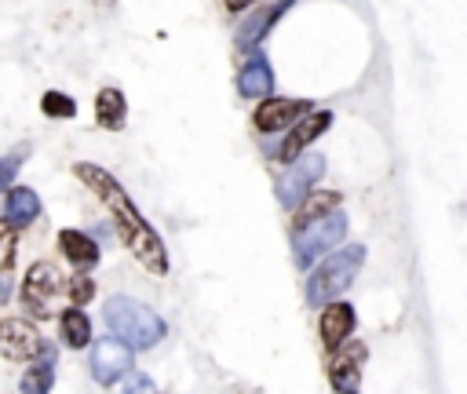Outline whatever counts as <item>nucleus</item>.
I'll return each instance as SVG.
<instances>
[{
	"label": "nucleus",
	"mask_w": 467,
	"mask_h": 394,
	"mask_svg": "<svg viewBox=\"0 0 467 394\" xmlns=\"http://www.w3.org/2000/svg\"><path fill=\"white\" fill-rule=\"evenodd\" d=\"M58 249H63V256L84 274L99 263V245L84 234V231H58Z\"/></svg>",
	"instance_id": "dca6fc26"
},
{
	"label": "nucleus",
	"mask_w": 467,
	"mask_h": 394,
	"mask_svg": "<svg viewBox=\"0 0 467 394\" xmlns=\"http://www.w3.org/2000/svg\"><path fill=\"white\" fill-rule=\"evenodd\" d=\"M256 4H260V0H226L230 12H245V8H256Z\"/></svg>",
	"instance_id": "a878e982"
},
{
	"label": "nucleus",
	"mask_w": 467,
	"mask_h": 394,
	"mask_svg": "<svg viewBox=\"0 0 467 394\" xmlns=\"http://www.w3.org/2000/svg\"><path fill=\"white\" fill-rule=\"evenodd\" d=\"M343 238H347V215L343 212H332L322 223H311L307 231H296V263L311 267L322 252L336 249Z\"/></svg>",
	"instance_id": "39448f33"
},
{
	"label": "nucleus",
	"mask_w": 467,
	"mask_h": 394,
	"mask_svg": "<svg viewBox=\"0 0 467 394\" xmlns=\"http://www.w3.org/2000/svg\"><path fill=\"white\" fill-rule=\"evenodd\" d=\"M74 176L110 208L113 227H117V234H121V241L132 249V256H136L150 274L164 277V274H168V252H164L157 231L139 215V208H136L132 197L125 194V187L117 183V179L106 172V168L88 164V161H77V164H74Z\"/></svg>",
	"instance_id": "f257e3e1"
},
{
	"label": "nucleus",
	"mask_w": 467,
	"mask_h": 394,
	"mask_svg": "<svg viewBox=\"0 0 467 394\" xmlns=\"http://www.w3.org/2000/svg\"><path fill=\"white\" fill-rule=\"evenodd\" d=\"M238 92H242V99H260V102L270 99V92H274V70H270L263 51L249 55L245 66L238 70Z\"/></svg>",
	"instance_id": "4468645a"
},
{
	"label": "nucleus",
	"mask_w": 467,
	"mask_h": 394,
	"mask_svg": "<svg viewBox=\"0 0 467 394\" xmlns=\"http://www.w3.org/2000/svg\"><path fill=\"white\" fill-rule=\"evenodd\" d=\"M58 336H63V344L74 347V351L88 347V340H92V321H88V314H84L81 307L63 311V314H58Z\"/></svg>",
	"instance_id": "6ab92c4d"
},
{
	"label": "nucleus",
	"mask_w": 467,
	"mask_h": 394,
	"mask_svg": "<svg viewBox=\"0 0 467 394\" xmlns=\"http://www.w3.org/2000/svg\"><path fill=\"white\" fill-rule=\"evenodd\" d=\"M66 293H70V303H74V307H84V303L95 296V281H92L88 274H74V277L66 281Z\"/></svg>",
	"instance_id": "5701e85b"
},
{
	"label": "nucleus",
	"mask_w": 467,
	"mask_h": 394,
	"mask_svg": "<svg viewBox=\"0 0 467 394\" xmlns=\"http://www.w3.org/2000/svg\"><path fill=\"white\" fill-rule=\"evenodd\" d=\"M314 109H311V99H263L260 106H256V128L263 132V136H270V132H281V128H296L304 118H311Z\"/></svg>",
	"instance_id": "423d86ee"
},
{
	"label": "nucleus",
	"mask_w": 467,
	"mask_h": 394,
	"mask_svg": "<svg viewBox=\"0 0 467 394\" xmlns=\"http://www.w3.org/2000/svg\"><path fill=\"white\" fill-rule=\"evenodd\" d=\"M322 344H325V351H339L347 340H350V332H355V307L350 303H329L325 311H322Z\"/></svg>",
	"instance_id": "ddd939ff"
},
{
	"label": "nucleus",
	"mask_w": 467,
	"mask_h": 394,
	"mask_svg": "<svg viewBox=\"0 0 467 394\" xmlns=\"http://www.w3.org/2000/svg\"><path fill=\"white\" fill-rule=\"evenodd\" d=\"M102 314H106V325L113 332V340H121L125 347L146 351V347H154L161 336H164V321L146 303H139V300L113 296Z\"/></svg>",
	"instance_id": "f03ea898"
},
{
	"label": "nucleus",
	"mask_w": 467,
	"mask_h": 394,
	"mask_svg": "<svg viewBox=\"0 0 467 394\" xmlns=\"http://www.w3.org/2000/svg\"><path fill=\"white\" fill-rule=\"evenodd\" d=\"M329 125H332V114H329V109H314L311 118H304L296 128H292V132L285 136V143H281V150H278V161L296 164V161L307 153V146H311L318 136L329 132Z\"/></svg>",
	"instance_id": "9d476101"
},
{
	"label": "nucleus",
	"mask_w": 467,
	"mask_h": 394,
	"mask_svg": "<svg viewBox=\"0 0 467 394\" xmlns=\"http://www.w3.org/2000/svg\"><path fill=\"white\" fill-rule=\"evenodd\" d=\"M40 109H44L48 118H63V121L77 118V102H74L66 92H44V99H40Z\"/></svg>",
	"instance_id": "412c9836"
},
{
	"label": "nucleus",
	"mask_w": 467,
	"mask_h": 394,
	"mask_svg": "<svg viewBox=\"0 0 467 394\" xmlns=\"http://www.w3.org/2000/svg\"><path fill=\"white\" fill-rule=\"evenodd\" d=\"M15 267V227L8 219H0V274Z\"/></svg>",
	"instance_id": "4be33fe9"
},
{
	"label": "nucleus",
	"mask_w": 467,
	"mask_h": 394,
	"mask_svg": "<svg viewBox=\"0 0 467 394\" xmlns=\"http://www.w3.org/2000/svg\"><path fill=\"white\" fill-rule=\"evenodd\" d=\"M366 263V245H347L336 249L311 277H307V303L322 307V303H336V296L355 281V274Z\"/></svg>",
	"instance_id": "7ed1b4c3"
},
{
	"label": "nucleus",
	"mask_w": 467,
	"mask_h": 394,
	"mask_svg": "<svg viewBox=\"0 0 467 394\" xmlns=\"http://www.w3.org/2000/svg\"><path fill=\"white\" fill-rule=\"evenodd\" d=\"M58 270L51 263H33L30 274H26V285H22V303L33 318H51V296L58 293Z\"/></svg>",
	"instance_id": "0eeeda50"
},
{
	"label": "nucleus",
	"mask_w": 467,
	"mask_h": 394,
	"mask_svg": "<svg viewBox=\"0 0 467 394\" xmlns=\"http://www.w3.org/2000/svg\"><path fill=\"white\" fill-rule=\"evenodd\" d=\"M132 369V347H125L121 340H99L95 344V351H92V376L102 383V387H110V383H117L125 372Z\"/></svg>",
	"instance_id": "1a4fd4ad"
},
{
	"label": "nucleus",
	"mask_w": 467,
	"mask_h": 394,
	"mask_svg": "<svg viewBox=\"0 0 467 394\" xmlns=\"http://www.w3.org/2000/svg\"><path fill=\"white\" fill-rule=\"evenodd\" d=\"M40 215V197L30 190V187H12L4 194V219L12 223V227H30V223Z\"/></svg>",
	"instance_id": "2eb2a0df"
},
{
	"label": "nucleus",
	"mask_w": 467,
	"mask_h": 394,
	"mask_svg": "<svg viewBox=\"0 0 467 394\" xmlns=\"http://www.w3.org/2000/svg\"><path fill=\"white\" fill-rule=\"evenodd\" d=\"M125 394H154V383L146 376H132L128 387H125Z\"/></svg>",
	"instance_id": "393cba45"
},
{
	"label": "nucleus",
	"mask_w": 467,
	"mask_h": 394,
	"mask_svg": "<svg viewBox=\"0 0 467 394\" xmlns=\"http://www.w3.org/2000/svg\"><path fill=\"white\" fill-rule=\"evenodd\" d=\"M362 362H366V344H358V340H350L347 347L336 351V358L329 365V380H332L336 394H358Z\"/></svg>",
	"instance_id": "9b49d317"
},
{
	"label": "nucleus",
	"mask_w": 467,
	"mask_h": 394,
	"mask_svg": "<svg viewBox=\"0 0 467 394\" xmlns=\"http://www.w3.org/2000/svg\"><path fill=\"white\" fill-rule=\"evenodd\" d=\"M125 118H128V99H125V92H121V88H102L99 99H95V121H99V128L117 132V128L125 125Z\"/></svg>",
	"instance_id": "f3484780"
},
{
	"label": "nucleus",
	"mask_w": 467,
	"mask_h": 394,
	"mask_svg": "<svg viewBox=\"0 0 467 394\" xmlns=\"http://www.w3.org/2000/svg\"><path fill=\"white\" fill-rule=\"evenodd\" d=\"M285 12H292V0H278V4H267V8H256L242 26H238V37H234V44H238L242 51H252L256 55V44L270 33V26L285 15Z\"/></svg>",
	"instance_id": "f8f14e48"
},
{
	"label": "nucleus",
	"mask_w": 467,
	"mask_h": 394,
	"mask_svg": "<svg viewBox=\"0 0 467 394\" xmlns=\"http://www.w3.org/2000/svg\"><path fill=\"white\" fill-rule=\"evenodd\" d=\"M19 168H22V153H12V157H0V190H12L15 187V176H19Z\"/></svg>",
	"instance_id": "b1692460"
},
{
	"label": "nucleus",
	"mask_w": 467,
	"mask_h": 394,
	"mask_svg": "<svg viewBox=\"0 0 467 394\" xmlns=\"http://www.w3.org/2000/svg\"><path fill=\"white\" fill-rule=\"evenodd\" d=\"M325 176V157L322 153H304L288 172L278 179V201L285 208H300L311 194H314V183Z\"/></svg>",
	"instance_id": "20e7f679"
},
{
	"label": "nucleus",
	"mask_w": 467,
	"mask_h": 394,
	"mask_svg": "<svg viewBox=\"0 0 467 394\" xmlns=\"http://www.w3.org/2000/svg\"><path fill=\"white\" fill-rule=\"evenodd\" d=\"M8 293H12V285H8V274H0V303L8 300Z\"/></svg>",
	"instance_id": "bb28decb"
},
{
	"label": "nucleus",
	"mask_w": 467,
	"mask_h": 394,
	"mask_svg": "<svg viewBox=\"0 0 467 394\" xmlns=\"http://www.w3.org/2000/svg\"><path fill=\"white\" fill-rule=\"evenodd\" d=\"M339 212V194L336 190H314L300 208H296V219H292V227L296 231H307L311 223H322L325 215Z\"/></svg>",
	"instance_id": "a211bd4d"
},
{
	"label": "nucleus",
	"mask_w": 467,
	"mask_h": 394,
	"mask_svg": "<svg viewBox=\"0 0 467 394\" xmlns=\"http://www.w3.org/2000/svg\"><path fill=\"white\" fill-rule=\"evenodd\" d=\"M51 376H55V365H51V347L44 344L40 358L30 362L26 376H22V394H48L51 390Z\"/></svg>",
	"instance_id": "aec40b11"
},
{
	"label": "nucleus",
	"mask_w": 467,
	"mask_h": 394,
	"mask_svg": "<svg viewBox=\"0 0 467 394\" xmlns=\"http://www.w3.org/2000/svg\"><path fill=\"white\" fill-rule=\"evenodd\" d=\"M44 351L37 328L26 318H4L0 321V355L8 362H33V355Z\"/></svg>",
	"instance_id": "6e6552de"
}]
</instances>
